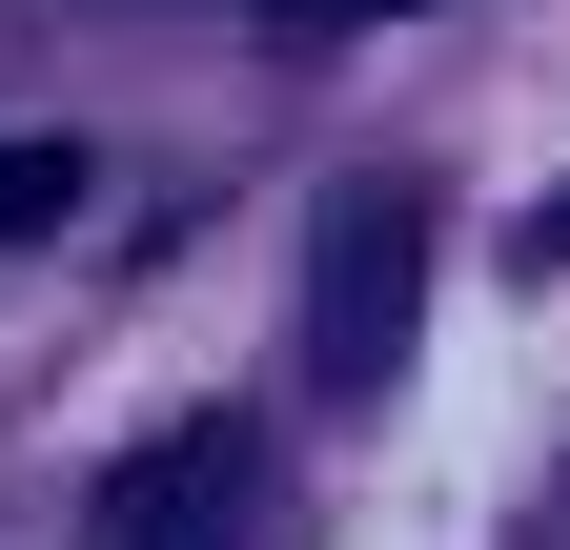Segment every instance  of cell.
I'll return each mask as SVG.
<instances>
[{
  "mask_svg": "<svg viewBox=\"0 0 570 550\" xmlns=\"http://www.w3.org/2000/svg\"><path fill=\"white\" fill-rule=\"evenodd\" d=\"M407 326H428V184L367 164V184H326V245H306V387L326 407H387Z\"/></svg>",
  "mask_w": 570,
  "mask_h": 550,
  "instance_id": "obj_1",
  "label": "cell"
},
{
  "mask_svg": "<svg viewBox=\"0 0 570 550\" xmlns=\"http://www.w3.org/2000/svg\"><path fill=\"white\" fill-rule=\"evenodd\" d=\"M245 510H265V449H245V407H204V429H164L122 469L102 550H245Z\"/></svg>",
  "mask_w": 570,
  "mask_h": 550,
  "instance_id": "obj_2",
  "label": "cell"
},
{
  "mask_svg": "<svg viewBox=\"0 0 570 550\" xmlns=\"http://www.w3.org/2000/svg\"><path fill=\"white\" fill-rule=\"evenodd\" d=\"M82 184H102L82 144H0V245H41V225H82Z\"/></svg>",
  "mask_w": 570,
  "mask_h": 550,
  "instance_id": "obj_3",
  "label": "cell"
},
{
  "mask_svg": "<svg viewBox=\"0 0 570 550\" xmlns=\"http://www.w3.org/2000/svg\"><path fill=\"white\" fill-rule=\"evenodd\" d=\"M367 21H407V0H285V41H367Z\"/></svg>",
  "mask_w": 570,
  "mask_h": 550,
  "instance_id": "obj_4",
  "label": "cell"
}]
</instances>
